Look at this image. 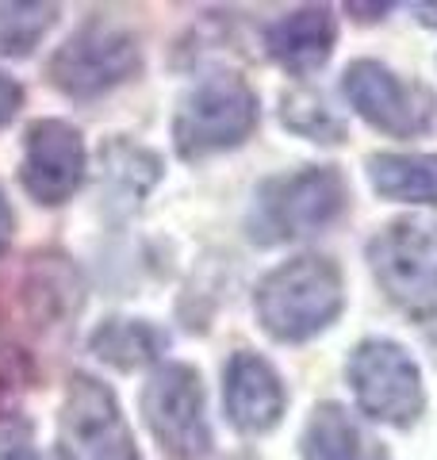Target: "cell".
Returning a JSON list of instances; mask_svg holds the SVG:
<instances>
[{"label": "cell", "mask_w": 437, "mask_h": 460, "mask_svg": "<svg viewBox=\"0 0 437 460\" xmlns=\"http://www.w3.org/2000/svg\"><path fill=\"white\" fill-rule=\"evenodd\" d=\"M0 460H42L31 445H4V449H0Z\"/></svg>", "instance_id": "22"}, {"label": "cell", "mask_w": 437, "mask_h": 460, "mask_svg": "<svg viewBox=\"0 0 437 460\" xmlns=\"http://www.w3.org/2000/svg\"><path fill=\"white\" fill-rule=\"evenodd\" d=\"M162 177V162L130 138H108L100 146V199L111 215H130Z\"/></svg>", "instance_id": "13"}, {"label": "cell", "mask_w": 437, "mask_h": 460, "mask_svg": "<svg viewBox=\"0 0 437 460\" xmlns=\"http://www.w3.org/2000/svg\"><path fill=\"white\" fill-rule=\"evenodd\" d=\"M58 23V4H20V0H0V54L4 58H27L47 31Z\"/></svg>", "instance_id": "18"}, {"label": "cell", "mask_w": 437, "mask_h": 460, "mask_svg": "<svg viewBox=\"0 0 437 460\" xmlns=\"http://www.w3.org/2000/svg\"><path fill=\"white\" fill-rule=\"evenodd\" d=\"M142 414L157 445L177 460H203L211 453L208 395L192 365H162L142 387Z\"/></svg>", "instance_id": "6"}, {"label": "cell", "mask_w": 437, "mask_h": 460, "mask_svg": "<svg viewBox=\"0 0 437 460\" xmlns=\"http://www.w3.org/2000/svg\"><path fill=\"white\" fill-rule=\"evenodd\" d=\"M227 414L242 434H269L284 414V384L276 368L250 349L227 361Z\"/></svg>", "instance_id": "11"}, {"label": "cell", "mask_w": 437, "mask_h": 460, "mask_svg": "<svg viewBox=\"0 0 437 460\" xmlns=\"http://www.w3.org/2000/svg\"><path fill=\"white\" fill-rule=\"evenodd\" d=\"M281 115L291 131L311 138V142H342L345 138V123L330 111V104L318 93H308V89L288 93Z\"/></svg>", "instance_id": "19"}, {"label": "cell", "mask_w": 437, "mask_h": 460, "mask_svg": "<svg viewBox=\"0 0 437 460\" xmlns=\"http://www.w3.org/2000/svg\"><path fill=\"white\" fill-rule=\"evenodd\" d=\"M62 449L69 460H142L120 402L93 376L69 380L62 402Z\"/></svg>", "instance_id": "8"}, {"label": "cell", "mask_w": 437, "mask_h": 460, "mask_svg": "<svg viewBox=\"0 0 437 460\" xmlns=\"http://www.w3.org/2000/svg\"><path fill=\"white\" fill-rule=\"evenodd\" d=\"M415 16H418L422 23L437 27V4H415Z\"/></svg>", "instance_id": "23"}, {"label": "cell", "mask_w": 437, "mask_h": 460, "mask_svg": "<svg viewBox=\"0 0 437 460\" xmlns=\"http://www.w3.org/2000/svg\"><path fill=\"white\" fill-rule=\"evenodd\" d=\"M299 449H303V460H388L384 445L338 402L315 407Z\"/></svg>", "instance_id": "14"}, {"label": "cell", "mask_w": 437, "mask_h": 460, "mask_svg": "<svg viewBox=\"0 0 437 460\" xmlns=\"http://www.w3.org/2000/svg\"><path fill=\"white\" fill-rule=\"evenodd\" d=\"M342 304H345V288L338 265L315 253L272 269L257 284L254 296L257 319L276 341H308L323 334L342 314Z\"/></svg>", "instance_id": "1"}, {"label": "cell", "mask_w": 437, "mask_h": 460, "mask_svg": "<svg viewBox=\"0 0 437 460\" xmlns=\"http://www.w3.org/2000/svg\"><path fill=\"white\" fill-rule=\"evenodd\" d=\"M342 89L349 104L364 115L376 131L396 135V138H415L418 131L430 127V96L406 84L399 74H391L380 62H353L342 77Z\"/></svg>", "instance_id": "9"}, {"label": "cell", "mask_w": 437, "mask_h": 460, "mask_svg": "<svg viewBox=\"0 0 437 460\" xmlns=\"http://www.w3.org/2000/svg\"><path fill=\"white\" fill-rule=\"evenodd\" d=\"M89 349L104 365L127 372V368L154 365L165 349V334L154 323H142V319H108L96 326V334L89 338Z\"/></svg>", "instance_id": "17"}, {"label": "cell", "mask_w": 437, "mask_h": 460, "mask_svg": "<svg viewBox=\"0 0 437 460\" xmlns=\"http://www.w3.org/2000/svg\"><path fill=\"white\" fill-rule=\"evenodd\" d=\"M369 181L384 199L437 208V154H372Z\"/></svg>", "instance_id": "16"}, {"label": "cell", "mask_w": 437, "mask_h": 460, "mask_svg": "<svg viewBox=\"0 0 437 460\" xmlns=\"http://www.w3.org/2000/svg\"><path fill=\"white\" fill-rule=\"evenodd\" d=\"M334 39H338V27H334L330 8H296L276 23H269L265 47L272 62H281L288 74L308 77L326 66Z\"/></svg>", "instance_id": "12"}, {"label": "cell", "mask_w": 437, "mask_h": 460, "mask_svg": "<svg viewBox=\"0 0 437 460\" xmlns=\"http://www.w3.org/2000/svg\"><path fill=\"white\" fill-rule=\"evenodd\" d=\"M369 265L391 304L406 311L437 307V219H399L369 242Z\"/></svg>", "instance_id": "4"}, {"label": "cell", "mask_w": 437, "mask_h": 460, "mask_svg": "<svg viewBox=\"0 0 437 460\" xmlns=\"http://www.w3.org/2000/svg\"><path fill=\"white\" fill-rule=\"evenodd\" d=\"M142 69V50L130 31L111 23H85L77 35H69L54 50L47 77L54 89H62L73 100H93L115 84L130 81Z\"/></svg>", "instance_id": "5"}, {"label": "cell", "mask_w": 437, "mask_h": 460, "mask_svg": "<svg viewBox=\"0 0 437 460\" xmlns=\"http://www.w3.org/2000/svg\"><path fill=\"white\" fill-rule=\"evenodd\" d=\"M345 372H349V387L357 395V407L376 422L406 426L426 407V392H422L415 357L396 341H384V338L361 341L353 357H349Z\"/></svg>", "instance_id": "7"}, {"label": "cell", "mask_w": 437, "mask_h": 460, "mask_svg": "<svg viewBox=\"0 0 437 460\" xmlns=\"http://www.w3.org/2000/svg\"><path fill=\"white\" fill-rule=\"evenodd\" d=\"M23 304L39 326L66 323L81 307V277L62 253H42L27 269L23 280Z\"/></svg>", "instance_id": "15"}, {"label": "cell", "mask_w": 437, "mask_h": 460, "mask_svg": "<svg viewBox=\"0 0 437 460\" xmlns=\"http://www.w3.org/2000/svg\"><path fill=\"white\" fill-rule=\"evenodd\" d=\"M20 181L31 199L58 208L85 181V142L62 119H35L23 135Z\"/></svg>", "instance_id": "10"}, {"label": "cell", "mask_w": 437, "mask_h": 460, "mask_svg": "<svg viewBox=\"0 0 437 460\" xmlns=\"http://www.w3.org/2000/svg\"><path fill=\"white\" fill-rule=\"evenodd\" d=\"M23 108V89L20 81H12L4 69H0V127H8L16 119V111Z\"/></svg>", "instance_id": "20"}, {"label": "cell", "mask_w": 437, "mask_h": 460, "mask_svg": "<svg viewBox=\"0 0 437 460\" xmlns=\"http://www.w3.org/2000/svg\"><path fill=\"white\" fill-rule=\"evenodd\" d=\"M345 208V181L334 165H308L272 177L257 189L250 211V238L276 246L326 230Z\"/></svg>", "instance_id": "2"}, {"label": "cell", "mask_w": 437, "mask_h": 460, "mask_svg": "<svg viewBox=\"0 0 437 460\" xmlns=\"http://www.w3.org/2000/svg\"><path fill=\"white\" fill-rule=\"evenodd\" d=\"M257 127V93L238 74H208L184 93L173 115V138L184 157H208L250 138Z\"/></svg>", "instance_id": "3"}, {"label": "cell", "mask_w": 437, "mask_h": 460, "mask_svg": "<svg viewBox=\"0 0 437 460\" xmlns=\"http://www.w3.org/2000/svg\"><path fill=\"white\" fill-rule=\"evenodd\" d=\"M12 234H16V215H12L8 196H4V189H0V257L8 253V246H12Z\"/></svg>", "instance_id": "21"}]
</instances>
